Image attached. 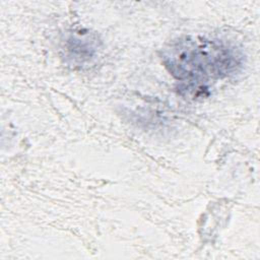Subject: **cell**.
Listing matches in <instances>:
<instances>
[{"mask_svg":"<svg viewBox=\"0 0 260 260\" xmlns=\"http://www.w3.org/2000/svg\"><path fill=\"white\" fill-rule=\"evenodd\" d=\"M98 48L99 40L89 31H78L71 35L65 43L66 56L77 65L89 61L96 53Z\"/></svg>","mask_w":260,"mask_h":260,"instance_id":"7a4b0ae2","label":"cell"},{"mask_svg":"<svg viewBox=\"0 0 260 260\" xmlns=\"http://www.w3.org/2000/svg\"><path fill=\"white\" fill-rule=\"evenodd\" d=\"M162 62L173 76L199 86L208 78L224 77L242 65L239 52L221 42L182 38L162 51Z\"/></svg>","mask_w":260,"mask_h":260,"instance_id":"6da1fadb","label":"cell"}]
</instances>
